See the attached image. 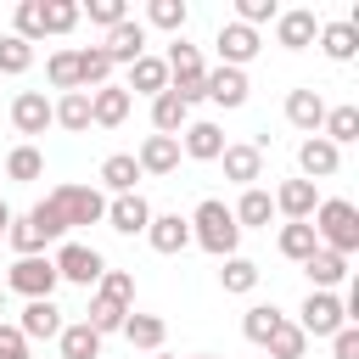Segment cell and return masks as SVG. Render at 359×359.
I'll return each mask as SVG.
<instances>
[{
	"mask_svg": "<svg viewBox=\"0 0 359 359\" xmlns=\"http://www.w3.org/2000/svg\"><path fill=\"white\" fill-rule=\"evenodd\" d=\"M280 320H286V314H280V309H275V303H252V309H247V314H241V337H247V342H258V348H264V342H269V337H275V331H280Z\"/></svg>",
	"mask_w": 359,
	"mask_h": 359,
	"instance_id": "cell-31",
	"label": "cell"
},
{
	"mask_svg": "<svg viewBox=\"0 0 359 359\" xmlns=\"http://www.w3.org/2000/svg\"><path fill=\"white\" fill-rule=\"evenodd\" d=\"M101 50L112 56V67H118V62H123V67H129V62H140V56H146V22L123 17L118 28H107V45H101Z\"/></svg>",
	"mask_w": 359,
	"mask_h": 359,
	"instance_id": "cell-12",
	"label": "cell"
},
{
	"mask_svg": "<svg viewBox=\"0 0 359 359\" xmlns=\"http://www.w3.org/2000/svg\"><path fill=\"white\" fill-rule=\"evenodd\" d=\"M11 34H17V39H28V45H34V39H45V0H22V6H17V28H11Z\"/></svg>",
	"mask_w": 359,
	"mask_h": 359,
	"instance_id": "cell-44",
	"label": "cell"
},
{
	"mask_svg": "<svg viewBox=\"0 0 359 359\" xmlns=\"http://www.w3.org/2000/svg\"><path fill=\"white\" fill-rule=\"evenodd\" d=\"M151 359H168V353H151Z\"/></svg>",
	"mask_w": 359,
	"mask_h": 359,
	"instance_id": "cell-55",
	"label": "cell"
},
{
	"mask_svg": "<svg viewBox=\"0 0 359 359\" xmlns=\"http://www.w3.org/2000/svg\"><path fill=\"white\" fill-rule=\"evenodd\" d=\"M62 309L50 303V297H34L22 314H17V331H22V342H50V337H62Z\"/></svg>",
	"mask_w": 359,
	"mask_h": 359,
	"instance_id": "cell-9",
	"label": "cell"
},
{
	"mask_svg": "<svg viewBox=\"0 0 359 359\" xmlns=\"http://www.w3.org/2000/svg\"><path fill=\"white\" fill-rule=\"evenodd\" d=\"M129 90L123 84H101V90H90V123L95 129H118L123 118H129Z\"/></svg>",
	"mask_w": 359,
	"mask_h": 359,
	"instance_id": "cell-13",
	"label": "cell"
},
{
	"mask_svg": "<svg viewBox=\"0 0 359 359\" xmlns=\"http://www.w3.org/2000/svg\"><path fill=\"white\" fill-rule=\"evenodd\" d=\"M95 297H107V303L129 309V303H135V275H129V269H107V275L95 280Z\"/></svg>",
	"mask_w": 359,
	"mask_h": 359,
	"instance_id": "cell-40",
	"label": "cell"
},
{
	"mask_svg": "<svg viewBox=\"0 0 359 359\" xmlns=\"http://www.w3.org/2000/svg\"><path fill=\"white\" fill-rule=\"evenodd\" d=\"M146 241H151V252L174 258V252H185V247H191V219H180V213H151Z\"/></svg>",
	"mask_w": 359,
	"mask_h": 359,
	"instance_id": "cell-11",
	"label": "cell"
},
{
	"mask_svg": "<svg viewBox=\"0 0 359 359\" xmlns=\"http://www.w3.org/2000/svg\"><path fill=\"white\" fill-rule=\"evenodd\" d=\"M101 180H107V191H112V196H129V191H135V180H140L135 151H112V157L101 163Z\"/></svg>",
	"mask_w": 359,
	"mask_h": 359,
	"instance_id": "cell-30",
	"label": "cell"
},
{
	"mask_svg": "<svg viewBox=\"0 0 359 359\" xmlns=\"http://www.w3.org/2000/svg\"><path fill=\"white\" fill-rule=\"evenodd\" d=\"M191 123V107L174 95V90H163V95H151V129L157 135H180Z\"/></svg>",
	"mask_w": 359,
	"mask_h": 359,
	"instance_id": "cell-28",
	"label": "cell"
},
{
	"mask_svg": "<svg viewBox=\"0 0 359 359\" xmlns=\"http://www.w3.org/2000/svg\"><path fill=\"white\" fill-rule=\"evenodd\" d=\"M213 45H219V67H247L264 39H258V28H247V22H224Z\"/></svg>",
	"mask_w": 359,
	"mask_h": 359,
	"instance_id": "cell-8",
	"label": "cell"
},
{
	"mask_svg": "<svg viewBox=\"0 0 359 359\" xmlns=\"http://www.w3.org/2000/svg\"><path fill=\"white\" fill-rule=\"evenodd\" d=\"M202 95L219 101V107H241V101H247V73H241V67H213V73L202 79Z\"/></svg>",
	"mask_w": 359,
	"mask_h": 359,
	"instance_id": "cell-20",
	"label": "cell"
},
{
	"mask_svg": "<svg viewBox=\"0 0 359 359\" xmlns=\"http://www.w3.org/2000/svg\"><path fill=\"white\" fill-rule=\"evenodd\" d=\"M219 163H224V180H236L241 191H247L252 180H264V151H258V146H224Z\"/></svg>",
	"mask_w": 359,
	"mask_h": 359,
	"instance_id": "cell-22",
	"label": "cell"
},
{
	"mask_svg": "<svg viewBox=\"0 0 359 359\" xmlns=\"http://www.w3.org/2000/svg\"><path fill=\"white\" fill-rule=\"evenodd\" d=\"M135 163H140V174H174L180 168V135H146Z\"/></svg>",
	"mask_w": 359,
	"mask_h": 359,
	"instance_id": "cell-16",
	"label": "cell"
},
{
	"mask_svg": "<svg viewBox=\"0 0 359 359\" xmlns=\"http://www.w3.org/2000/svg\"><path fill=\"white\" fill-rule=\"evenodd\" d=\"M219 286H224L230 297H247V292L258 286V264H252V258H224V269H219Z\"/></svg>",
	"mask_w": 359,
	"mask_h": 359,
	"instance_id": "cell-37",
	"label": "cell"
},
{
	"mask_svg": "<svg viewBox=\"0 0 359 359\" xmlns=\"http://www.w3.org/2000/svg\"><path fill=\"white\" fill-rule=\"evenodd\" d=\"M180 135H185V140H180L185 157H196V163H219V151H224V129H219V123L196 118V123H185Z\"/></svg>",
	"mask_w": 359,
	"mask_h": 359,
	"instance_id": "cell-15",
	"label": "cell"
},
{
	"mask_svg": "<svg viewBox=\"0 0 359 359\" xmlns=\"http://www.w3.org/2000/svg\"><path fill=\"white\" fill-rule=\"evenodd\" d=\"M79 56V90L90 95V90H101V84H112V56L101 50V45H84V50H73Z\"/></svg>",
	"mask_w": 359,
	"mask_h": 359,
	"instance_id": "cell-26",
	"label": "cell"
},
{
	"mask_svg": "<svg viewBox=\"0 0 359 359\" xmlns=\"http://www.w3.org/2000/svg\"><path fill=\"white\" fill-rule=\"evenodd\" d=\"M6 174H11L17 185H34V180L45 174V157H39V146H11V157H6Z\"/></svg>",
	"mask_w": 359,
	"mask_h": 359,
	"instance_id": "cell-38",
	"label": "cell"
},
{
	"mask_svg": "<svg viewBox=\"0 0 359 359\" xmlns=\"http://www.w3.org/2000/svg\"><path fill=\"white\" fill-rule=\"evenodd\" d=\"M163 67H168V90H174L185 107H196V101H202V79H208L202 50H196V45H185V39H174V45H168V56H163Z\"/></svg>",
	"mask_w": 359,
	"mask_h": 359,
	"instance_id": "cell-3",
	"label": "cell"
},
{
	"mask_svg": "<svg viewBox=\"0 0 359 359\" xmlns=\"http://www.w3.org/2000/svg\"><path fill=\"white\" fill-rule=\"evenodd\" d=\"M6 241L17 247V258H39L50 236H45V230H39V224H34L28 213H22V219H11V224H6Z\"/></svg>",
	"mask_w": 359,
	"mask_h": 359,
	"instance_id": "cell-35",
	"label": "cell"
},
{
	"mask_svg": "<svg viewBox=\"0 0 359 359\" xmlns=\"http://www.w3.org/2000/svg\"><path fill=\"white\" fill-rule=\"evenodd\" d=\"M314 34H320V17H314L309 6H297V11H280V17H275V45H286V50L314 45Z\"/></svg>",
	"mask_w": 359,
	"mask_h": 359,
	"instance_id": "cell-14",
	"label": "cell"
},
{
	"mask_svg": "<svg viewBox=\"0 0 359 359\" xmlns=\"http://www.w3.org/2000/svg\"><path fill=\"white\" fill-rule=\"evenodd\" d=\"M6 224H11V208H6V202H0V236H6Z\"/></svg>",
	"mask_w": 359,
	"mask_h": 359,
	"instance_id": "cell-52",
	"label": "cell"
},
{
	"mask_svg": "<svg viewBox=\"0 0 359 359\" xmlns=\"http://www.w3.org/2000/svg\"><path fill=\"white\" fill-rule=\"evenodd\" d=\"M6 292H17V297H50L56 292V264L39 252V258H17L11 269H6Z\"/></svg>",
	"mask_w": 359,
	"mask_h": 359,
	"instance_id": "cell-6",
	"label": "cell"
},
{
	"mask_svg": "<svg viewBox=\"0 0 359 359\" xmlns=\"http://www.w3.org/2000/svg\"><path fill=\"white\" fill-rule=\"evenodd\" d=\"M337 163H342V151L331 146V140H320V135H309L303 146H297V168H303V180L314 185V180H331L337 174Z\"/></svg>",
	"mask_w": 359,
	"mask_h": 359,
	"instance_id": "cell-17",
	"label": "cell"
},
{
	"mask_svg": "<svg viewBox=\"0 0 359 359\" xmlns=\"http://www.w3.org/2000/svg\"><path fill=\"white\" fill-rule=\"evenodd\" d=\"M191 359H219V353H191Z\"/></svg>",
	"mask_w": 359,
	"mask_h": 359,
	"instance_id": "cell-54",
	"label": "cell"
},
{
	"mask_svg": "<svg viewBox=\"0 0 359 359\" xmlns=\"http://www.w3.org/2000/svg\"><path fill=\"white\" fill-rule=\"evenodd\" d=\"M28 219H34V224H39V230H45L50 241H56V236H67V224H62V219L50 213V202H34V208H28Z\"/></svg>",
	"mask_w": 359,
	"mask_h": 359,
	"instance_id": "cell-50",
	"label": "cell"
},
{
	"mask_svg": "<svg viewBox=\"0 0 359 359\" xmlns=\"http://www.w3.org/2000/svg\"><path fill=\"white\" fill-rule=\"evenodd\" d=\"M56 348H62V359H101V337H95L84 320H79V325H62Z\"/></svg>",
	"mask_w": 359,
	"mask_h": 359,
	"instance_id": "cell-34",
	"label": "cell"
},
{
	"mask_svg": "<svg viewBox=\"0 0 359 359\" xmlns=\"http://www.w3.org/2000/svg\"><path fill=\"white\" fill-rule=\"evenodd\" d=\"M286 123L303 129V135H320V123H325V101H320V90H292V95H286Z\"/></svg>",
	"mask_w": 359,
	"mask_h": 359,
	"instance_id": "cell-21",
	"label": "cell"
},
{
	"mask_svg": "<svg viewBox=\"0 0 359 359\" xmlns=\"http://www.w3.org/2000/svg\"><path fill=\"white\" fill-rule=\"evenodd\" d=\"M303 269H309L314 292H331L337 280H348V258H337V252H325V247H314V258H309Z\"/></svg>",
	"mask_w": 359,
	"mask_h": 359,
	"instance_id": "cell-33",
	"label": "cell"
},
{
	"mask_svg": "<svg viewBox=\"0 0 359 359\" xmlns=\"http://www.w3.org/2000/svg\"><path fill=\"white\" fill-rule=\"evenodd\" d=\"M0 359H34V353H28V342H22V331H17V325H6V320H0Z\"/></svg>",
	"mask_w": 359,
	"mask_h": 359,
	"instance_id": "cell-49",
	"label": "cell"
},
{
	"mask_svg": "<svg viewBox=\"0 0 359 359\" xmlns=\"http://www.w3.org/2000/svg\"><path fill=\"white\" fill-rule=\"evenodd\" d=\"M309 224H314V241H320L325 252H337V258L359 252V208H353L348 196H331V202H320Z\"/></svg>",
	"mask_w": 359,
	"mask_h": 359,
	"instance_id": "cell-1",
	"label": "cell"
},
{
	"mask_svg": "<svg viewBox=\"0 0 359 359\" xmlns=\"http://www.w3.org/2000/svg\"><path fill=\"white\" fill-rule=\"evenodd\" d=\"M50 123H62L67 135H84L90 129V95L84 90H67L62 101H50Z\"/></svg>",
	"mask_w": 359,
	"mask_h": 359,
	"instance_id": "cell-27",
	"label": "cell"
},
{
	"mask_svg": "<svg viewBox=\"0 0 359 359\" xmlns=\"http://www.w3.org/2000/svg\"><path fill=\"white\" fill-rule=\"evenodd\" d=\"M79 22V0H45V34H67Z\"/></svg>",
	"mask_w": 359,
	"mask_h": 359,
	"instance_id": "cell-47",
	"label": "cell"
},
{
	"mask_svg": "<svg viewBox=\"0 0 359 359\" xmlns=\"http://www.w3.org/2000/svg\"><path fill=\"white\" fill-rule=\"evenodd\" d=\"M107 224H112L118 236H146V224H151V202H146L140 191L112 196V202H107Z\"/></svg>",
	"mask_w": 359,
	"mask_h": 359,
	"instance_id": "cell-10",
	"label": "cell"
},
{
	"mask_svg": "<svg viewBox=\"0 0 359 359\" xmlns=\"http://www.w3.org/2000/svg\"><path fill=\"white\" fill-rule=\"evenodd\" d=\"M146 22H151V28L180 34V28L191 22V6H185V0H151V6H146Z\"/></svg>",
	"mask_w": 359,
	"mask_h": 359,
	"instance_id": "cell-39",
	"label": "cell"
},
{
	"mask_svg": "<svg viewBox=\"0 0 359 359\" xmlns=\"http://www.w3.org/2000/svg\"><path fill=\"white\" fill-rule=\"evenodd\" d=\"M269 202H275V213H286V224L314 219V208H320V196H314V185H309V180H286Z\"/></svg>",
	"mask_w": 359,
	"mask_h": 359,
	"instance_id": "cell-19",
	"label": "cell"
},
{
	"mask_svg": "<svg viewBox=\"0 0 359 359\" xmlns=\"http://www.w3.org/2000/svg\"><path fill=\"white\" fill-rule=\"evenodd\" d=\"M314 247H320V241H314V224H309V219L280 224V252H286L292 264H309V258H314Z\"/></svg>",
	"mask_w": 359,
	"mask_h": 359,
	"instance_id": "cell-36",
	"label": "cell"
},
{
	"mask_svg": "<svg viewBox=\"0 0 359 359\" xmlns=\"http://www.w3.org/2000/svg\"><path fill=\"white\" fill-rule=\"evenodd\" d=\"M264 348H269V359H303V348H309V337H303V331H297L292 320H280V331H275V337H269Z\"/></svg>",
	"mask_w": 359,
	"mask_h": 359,
	"instance_id": "cell-43",
	"label": "cell"
},
{
	"mask_svg": "<svg viewBox=\"0 0 359 359\" xmlns=\"http://www.w3.org/2000/svg\"><path fill=\"white\" fill-rule=\"evenodd\" d=\"M45 79H50L56 90H79V56H73V50H50Z\"/></svg>",
	"mask_w": 359,
	"mask_h": 359,
	"instance_id": "cell-45",
	"label": "cell"
},
{
	"mask_svg": "<svg viewBox=\"0 0 359 359\" xmlns=\"http://www.w3.org/2000/svg\"><path fill=\"white\" fill-rule=\"evenodd\" d=\"M79 17H90V22H101V28H118V22L129 17V6H123V0H84Z\"/></svg>",
	"mask_w": 359,
	"mask_h": 359,
	"instance_id": "cell-46",
	"label": "cell"
},
{
	"mask_svg": "<svg viewBox=\"0 0 359 359\" xmlns=\"http://www.w3.org/2000/svg\"><path fill=\"white\" fill-rule=\"evenodd\" d=\"M123 337H129V348H146V353H157V348H163V337H168V325H163L157 314H135V309H129V320H123Z\"/></svg>",
	"mask_w": 359,
	"mask_h": 359,
	"instance_id": "cell-32",
	"label": "cell"
},
{
	"mask_svg": "<svg viewBox=\"0 0 359 359\" xmlns=\"http://www.w3.org/2000/svg\"><path fill=\"white\" fill-rule=\"evenodd\" d=\"M11 123H17V135H45V129H50V101H45V90H22V95L11 101Z\"/></svg>",
	"mask_w": 359,
	"mask_h": 359,
	"instance_id": "cell-18",
	"label": "cell"
},
{
	"mask_svg": "<svg viewBox=\"0 0 359 359\" xmlns=\"http://www.w3.org/2000/svg\"><path fill=\"white\" fill-rule=\"evenodd\" d=\"M191 241H196L202 252H213V258H236L241 224H236V213H230L219 196H208V202H196V213H191Z\"/></svg>",
	"mask_w": 359,
	"mask_h": 359,
	"instance_id": "cell-2",
	"label": "cell"
},
{
	"mask_svg": "<svg viewBox=\"0 0 359 359\" xmlns=\"http://www.w3.org/2000/svg\"><path fill=\"white\" fill-rule=\"evenodd\" d=\"M275 17H280V6H275V0H236V22H247V28L275 22Z\"/></svg>",
	"mask_w": 359,
	"mask_h": 359,
	"instance_id": "cell-48",
	"label": "cell"
},
{
	"mask_svg": "<svg viewBox=\"0 0 359 359\" xmlns=\"http://www.w3.org/2000/svg\"><path fill=\"white\" fill-rule=\"evenodd\" d=\"M320 140H331L337 151L348 146V140H359V107L348 101V107H325V123H320Z\"/></svg>",
	"mask_w": 359,
	"mask_h": 359,
	"instance_id": "cell-29",
	"label": "cell"
},
{
	"mask_svg": "<svg viewBox=\"0 0 359 359\" xmlns=\"http://www.w3.org/2000/svg\"><path fill=\"white\" fill-rule=\"evenodd\" d=\"M331 359H359V325H342L331 337Z\"/></svg>",
	"mask_w": 359,
	"mask_h": 359,
	"instance_id": "cell-51",
	"label": "cell"
},
{
	"mask_svg": "<svg viewBox=\"0 0 359 359\" xmlns=\"http://www.w3.org/2000/svg\"><path fill=\"white\" fill-rule=\"evenodd\" d=\"M45 202H50V213H56L67 230H73V224H101V219H107V196H101L95 185H56Z\"/></svg>",
	"mask_w": 359,
	"mask_h": 359,
	"instance_id": "cell-4",
	"label": "cell"
},
{
	"mask_svg": "<svg viewBox=\"0 0 359 359\" xmlns=\"http://www.w3.org/2000/svg\"><path fill=\"white\" fill-rule=\"evenodd\" d=\"M292 325H297L303 337H337V331H342V325H353V320H348V303H342L337 292H309Z\"/></svg>",
	"mask_w": 359,
	"mask_h": 359,
	"instance_id": "cell-5",
	"label": "cell"
},
{
	"mask_svg": "<svg viewBox=\"0 0 359 359\" xmlns=\"http://www.w3.org/2000/svg\"><path fill=\"white\" fill-rule=\"evenodd\" d=\"M230 213H236V224H241V230H269V219H275V202H269V191L247 185V191H241V202H236Z\"/></svg>",
	"mask_w": 359,
	"mask_h": 359,
	"instance_id": "cell-25",
	"label": "cell"
},
{
	"mask_svg": "<svg viewBox=\"0 0 359 359\" xmlns=\"http://www.w3.org/2000/svg\"><path fill=\"white\" fill-rule=\"evenodd\" d=\"M314 39H320V50H325L331 62H353V56H359V28H353V22H320Z\"/></svg>",
	"mask_w": 359,
	"mask_h": 359,
	"instance_id": "cell-24",
	"label": "cell"
},
{
	"mask_svg": "<svg viewBox=\"0 0 359 359\" xmlns=\"http://www.w3.org/2000/svg\"><path fill=\"white\" fill-rule=\"evenodd\" d=\"M34 67V45L28 39H17V34H0V73H28Z\"/></svg>",
	"mask_w": 359,
	"mask_h": 359,
	"instance_id": "cell-41",
	"label": "cell"
},
{
	"mask_svg": "<svg viewBox=\"0 0 359 359\" xmlns=\"http://www.w3.org/2000/svg\"><path fill=\"white\" fill-rule=\"evenodd\" d=\"M123 320H129V309H118V303H107V297H90V331L95 337H107V331H123Z\"/></svg>",
	"mask_w": 359,
	"mask_h": 359,
	"instance_id": "cell-42",
	"label": "cell"
},
{
	"mask_svg": "<svg viewBox=\"0 0 359 359\" xmlns=\"http://www.w3.org/2000/svg\"><path fill=\"white\" fill-rule=\"evenodd\" d=\"M0 314H6V286H0Z\"/></svg>",
	"mask_w": 359,
	"mask_h": 359,
	"instance_id": "cell-53",
	"label": "cell"
},
{
	"mask_svg": "<svg viewBox=\"0 0 359 359\" xmlns=\"http://www.w3.org/2000/svg\"><path fill=\"white\" fill-rule=\"evenodd\" d=\"M129 101L135 95H163L168 90V67H163V56H140V62H129Z\"/></svg>",
	"mask_w": 359,
	"mask_h": 359,
	"instance_id": "cell-23",
	"label": "cell"
},
{
	"mask_svg": "<svg viewBox=\"0 0 359 359\" xmlns=\"http://www.w3.org/2000/svg\"><path fill=\"white\" fill-rule=\"evenodd\" d=\"M50 264H56V280H73V286H95L107 275V258L95 247H84V241H67Z\"/></svg>",
	"mask_w": 359,
	"mask_h": 359,
	"instance_id": "cell-7",
	"label": "cell"
}]
</instances>
